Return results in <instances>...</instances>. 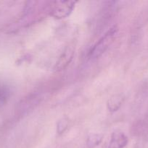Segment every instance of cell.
<instances>
[{
	"label": "cell",
	"mask_w": 148,
	"mask_h": 148,
	"mask_svg": "<svg viewBox=\"0 0 148 148\" xmlns=\"http://www.w3.org/2000/svg\"><path fill=\"white\" fill-rule=\"evenodd\" d=\"M76 1H55L50 15L56 19H62L70 15Z\"/></svg>",
	"instance_id": "2"
},
{
	"label": "cell",
	"mask_w": 148,
	"mask_h": 148,
	"mask_svg": "<svg viewBox=\"0 0 148 148\" xmlns=\"http://www.w3.org/2000/svg\"><path fill=\"white\" fill-rule=\"evenodd\" d=\"M117 29L113 27L109 31H107L101 39L96 43L95 46L90 52V57L91 59H97L104 53L109 46L113 43L114 38L116 35Z\"/></svg>",
	"instance_id": "1"
},
{
	"label": "cell",
	"mask_w": 148,
	"mask_h": 148,
	"mask_svg": "<svg viewBox=\"0 0 148 148\" xmlns=\"http://www.w3.org/2000/svg\"><path fill=\"white\" fill-rule=\"evenodd\" d=\"M128 143V138L123 132H117L112 135L109 148H124Z\"/></svg>",
	"instance_id": "3"
},
{
	"label": "cell",
	"mask_w": 148,
	"mask_h": 148,
	"mask_svg": "<svg viewBox=\"0 0 148 148\" xmlns=\"http://www.w3.org/2000/svg\"><path fill=\"white\" fill-rule=\"evenodd\" d=\"M73 50L71 48H67L65 51H63V53H62V55L60 56V57L59 58V60L57 62L56 64V68L59 70L61 69H63L64 68L68 66V64H69V63L71 62V61L72 60V58L73 56Z\"/></svg>",
	"instance_id": "4"
},
{
	"label": "cell",
	"mask_w": 148,
	"mask_h": 148,
	"mask_svg": "<svg viewBox=\"0 0 148 148\" xmlns=\"http://www.w3.org/2000/svg\"><path fill=\"white\" fill-rule=\"evenodd\" d=\"M102 141V137L101 136L97 135V134H94V135L90 136L88 139V146L89 147L92 148L96 147L97 145H98Z\"/></svg>",
	"instance_id": "6"
},
{
	"label": "cell",
	"mask_w": 148,
	"mask_h": 148,
	"mask_svg": "<svg viewBox=\"0 0 148 148\" xmlns=\"http://www.w3.org/2000/svg\"><path fill=\"white\" fill-rule=\"evenodd\" d=\"M9 98V90L5 86L0 85V106L5 103Z\"/></svg>",
	"instance_id": "5"
},
{
	"label": "cell",
	"mask_w": 148,
	"mask_h": 148,
	"mask_svg": "<svg viewBox=\"0 0 148 148\" xmlns=\"http://www.w3.org/2000/svg\"><path fill=\"white\" fill-rule=\"evenodd\" d=\"M67 126H68V121L65 120V119H62L61 121H59L57 124V132L58 133H62L64 132V130H66Z\"/></svg>",
	"instance_id": "7"
}]
</instances>
